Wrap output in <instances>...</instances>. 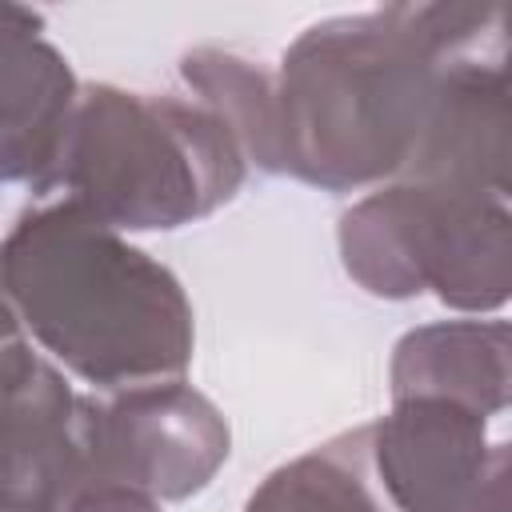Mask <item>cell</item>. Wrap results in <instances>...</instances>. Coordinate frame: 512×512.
Masks as SVG:
<instances>
[{
  "mask_svg": "<svg viewBox=\"0 0 512 512\" xmlns=\"http://www.w3.org/2000/svg\"><path fill=\"white\" fill-rule=\"evenodd\" d=\"M504 44L500 4H388L304 28L272 76L280 172L324 192L400 180L444 64Z\"/></svg>",
  "mask_w": 512,
  "mask_h": 512,
  "instance_id": "6da1fadb",
  "label": "cell"
},
{
  "mask_svg": "<svg viewBox=\"0 0 512 512\" xmlns=\"http://www.w3.org/2000/svg\"><path fill=\"white\" fill-rule=\"evenodd\" d=\"M0 280L24 332L100 392L180 380L192 364L180 280L72 200H36L16 216Z\"/></svg>",
  "mask_w": 512,
  "mask_h": 512,
  "instance_id": "7a4b0ae2",
  "label": "cell"
},
{
  "mask_svg": "<svg viewBox=\"0 0 512 512\" xmlns=\"http://www.w3.org/2000/svg\"><path fill=\"white\" fill-rule=\"evenodd\" d=\"M244 172L240 144L200 100L88 84L32 196L72 200L116 232H168L228 204Z\"/></svg>",
  "mask_w": 512,
  "mask_h": 512,
  "instance_id": "3957f363",
  "label": "cell"
},
{
  "mask_svg": "<svg viewBox=\"0 0 512 512\" xmlns=\"http://www.w3.org/2000/svg\"><path fill=\"white\" fill-rule=\"evenodd\" d=\"M344 272L380 300L432 292L456 312H496L512 292L508 196L392 180L360 196L336 228Z\"/></svg>",
  "mask_w": 512,
  "mask_h": 512,
  "instance_id": "277c9868",
  "label": "cell"
},
{
  "mask_svg": "<svg viewBox=\"0 0 512 512\" xmlns=\"http://www.w3.org/2000/svg\"><path fill=\"white\" fill-rule=\"evenodd\" d=\"M228 452V420L184 376L88 396L92 484L104 480L156 500H188L220 472Z\"/></svg>",
  "mask_w": 512,
  "mask_h": 512,
  "instance_id": "5b68a950",
  "label": "cell"
},
{
  "mask_svg": "<svg viewBox=\"0 0 512 512\" xmlns=\"http://www.w3.org/2000/svg\"><path fill=\"white\" fill-rule=\"evenodd\" d=\"M368 452L396 512H508V444L464 404L392 400V412L368 424Z\"/></svg>",
  "mask_w": 512,
  "mask_h": 512,
  "instance_id": "8992f818",
  "label": "cell"
},
{
  "mask_svg": "<svg viewBox=\"0 0 512 512\" xmlns=\"http://www.w3.org/2000/svg\"><path fill=\"white\" fill-rule=\"evenodd\" d=\"M92 484L88 396L40 356L0 388V512H64Z\"/></svg>",
  "mask_w": 512,
  "mask_h": 512,
  "instance_id": "52a82bcc",
  "label": "cell"
},
{
  "mask_svg": "<svg viewBox=\"0 0 512 512\" xmlns=\"http://www.w3.org/2000/svg\"><path fill=\"white\" fill-rule=\"evenodd\" d=\"M400 180L508 196V44L444 64L428 124Z\"/></svg>",
  "mask_w": 512,
  "mask_h": 512,
  "instance_id": "ba28073f",
  "label": "cell"
},
{
  "mask_svg": "<svg viewBox=\"0 0 512 512\" xmlns=\"http://www.w3.org/2000/svg\"><path fill=\"white\" fill-rule=\"evenodd\" d=\"M76 96L64 52L44 40V16L0 4V184H32L52 164Z\"/></svg>",
  "mask_w": 512,
  "mask_h": 512,
  "instance_id": "9c48e42d",
  "label": "cell"
},
{
  "mask_svg": "<svg viewBox=\"0 0 512 512\" xmlns=\"http://www.w3.org/2000/svg\"><path fill=\"white\" fill-rule=\"evenodd\" d=\"M388 384L392 400L432 396L500 416L508 408V324L440 320L412 328L392 348Z\"/></svg>",
  "mask_w": 512,
  "mask_h": 512,
  "instance_id": "30bf717a",
  "label": "cell"
},
{
  "mask_svg": "<svg viewBox=\"0 0 512 512\" xmlns=\"http://www.w3.org/2000/svg\"><path fill=\"white\" fill-rule=\"evenodd\" d=\"M244 512H396L376 484L368 428L340 432L280 464L248 496Z\"/></svg>",
  "mask_w": 512,
  "mask_h": 512,
  "instance_id": "8fae6325",
  "label": "cell"
},
{
  "mask_svg": "<svg viewBox=\"0 0 512 512\" xmlns=\"http://www.w3.org/2000/svg\"><path fill=\"white\" fill-rule=\"evenodd\" d=\"M184 84L200 104L232 132L244 160L260 172H280V136H276V80L260 60L224 48H192L180 60Z\"/></svg>",
  "mask_w": 512,
  "mask_h": 512,
  "instance_id": "7c38bea8",
  "label": "cell"
},
{
  "mask_svg": "<svg viewBox=\"0 0 512 512\" xmlns=\"http://www.w3.org/2000/svg\"><path fill=\"white\" fill-rule=\"evenodd\" d=\"M64 512H164L156 496L128 484H84Z\"/></svg>",
  "mask_w": 512,
  "mask_h": 512,
  "instance_id": "4fadbf2b",
  "label": "cell"
},
{
  "mask_svg": "<svg viewBox=\"0 0 512 512\" xmlns=\"http://www.w3.org/2000/svg\"><path fill=\"white\" fill-rule=\"evenodd\" d=\"M20 336H28V332H24L20 316H16V304L8 300V288H4V280H0V344H8V340H20Z\"/></svg>",
  "mask_w": 512,
  "mask_h": 512,
  "instance_id": "5bb4252c",
  "label": "cell"
}]
</instances>
